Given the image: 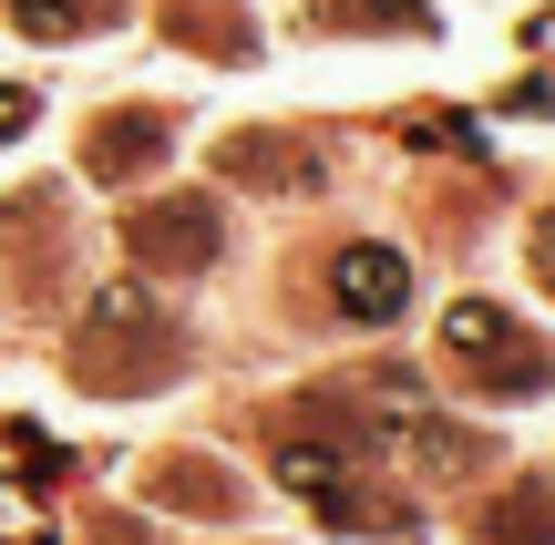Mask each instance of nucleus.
<instances>
[{"label": "nucleus", "instance_id": "7ed1b4c3", "mask_svg": "<svg viewBox=\"0 0 555 545\" xmlns=\"http://www.w3.org/2000/svg\"><path fill=\"white\" fill-rule=\"evenodd\" d=\"M124 237H134L144 258L206 268V258H217V206H144V217H124Z\"/></svg>", "mask_w": 555, "mask_h": 545}, {"label": "nucleus", "instance_id": "423d86ee", "mask_svg": "<svg viewBox=\"0 0 555 545\" xmlns=\"http://www.w3.org/2000/svg\"><path fill=\"white\" fill-rule=\"evenodd\" d=\"M165 155V124L155 114H124V124H93V176H134V165Z\"/></svg>", "mask_w": 555, "mask_h": 545}, {"label": "nucleus", "instance_id": "f03ea898", "mask_svg": "<svg viewBox=\"0 0 555 545\" xmlns=\"http://www.w3.org/2000/svg\"><path fill=\"white\" fill-rule=\"evenodd\" d=\"M330 288H339V320L391 329L401 309H412V258H401V247H380V237H350V247L330 258Z\"/></svg>", "mask_w": 555, "mask_h": 545}, {"label": "nucleus", "instance_id": "9d476101", "mask_svg": "<svg viewBox=\"0 0 555 545\" xmlns=\"http://www.w3.org/2000/svg\"><path fill=\"white\" fill-rule=\"evenodd\" d=\"M0 124H31V93L21 82H0Z\"/></svg>", "mask_w": 555, "mask_h": 545}, {"label": "nucleus", "instance_id": "f257e3e1", "mask_svg": "<svg viewBox=\"0 0 555 545\" xmlns=\"http://www.w3.org/2000/svg\"><path fill=\"white\" fill-rule=\"evenodd\" d=\"M73 361L93 371V391H155L165 371L185 361V340H176V320L124 278V288H103V309H93V329H82Z\"/></svg>", "mask_w": 555, "mask_h": 545}, {"label": "nucleus", "instance_id": "9b49d317", "mask_svg": "<svg viewBox=\"0 0 555 545\" xmlns=\"http://www.w3.org/2000/svg\"><path fill=\"white\" fill-rule=\"evenodd\" d=\"M545 258H555V217H545Z\"/></svg>", "mask_w": 555, "mask_h": 545}, {"label": "nucleus", "instance_id": "1a4fd4ad", "mask_svg": "<svg viewBox=\"0 0 555 545\" xmlns=\"http://www.w3.org/2000/svg\"><path fill=\"white\" fill-rule=\"evenodd\" d=\"M330 21H422L412 0H330Z\"/></svg>", "mask_w": 555, "mask_h": 545}, {"label": "nucleus", "instance_id": "20e7f679", "mask_svg": "<svg viewBox=\"0 0 555 545\" xmlns=\"http://www.w3.org/2000/svg\"><path fill=\"white\" fill-rule=\"evenodd\" d=\"M227 176L237 185H268V196H319V185H330V165L319 155H288V144H227Z\"/></svg>", "mask_w": 555, "mask_h": 545}, {"label": "nucleus", "instance_id": "0eeeda50", "mask_svg": "<svg viewBox=\"0 0 555 545\" xmlns=\"http://www.w3.org/2000/svg\"><path fill=\"white\" fill-rule=\"evenodd\" d=\"M278 484H298V494H330V484H339V453H319V443H288V453H278Z\"/></svg>", "mask_w": 555, "mask_h": 545}, {"label": "nucleus", "instance_id": "6e6552de", "mask_svg": "<svg viewBox=\"0 0 555 545\" xmlns=\"http://www.w3.org/2000/svg\"><path fill=\"white\" fill-rule=\"evenodd\" d=\"M11 21H21L31 41H62V31H73V11H62V0H11Z\"/></svg>", "mask_w": 555, "mask_h": 545}, {"label": "nucleus", "instance_id": "39448f33", "mask_svg": "<svg viewBox=\"0 0 555 545\" xmlns=\"http://www.w3.org/2000/svg\"><path fill=\"white\" fill-rule=\"evenodd\" d=\"M515 340V309L504 299H453L442 309V350H453V361H483V350H504Z\"/></svg>", "mask_w": 555, "mask_h": 545}]
</instances>
